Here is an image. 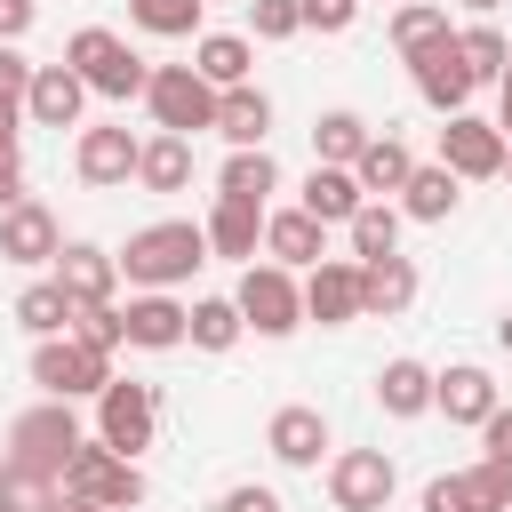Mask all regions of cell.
I'll use <instances>...</instances> for the list:
<instances>
[{
  "instance_id": "c3c4849f",
  "label": "cell",
  "mask_w": 512,
  "mask_h": 512,
  "mask_svg": "<svg viewBox=\"0 0 512 512\" xmlns=\"http://www.w3.org/2000/svg\"><path fill=\"white\" fill-rule=\"evenodd\" d=\"M16 144H24V104L0 96V152H16Z\"/></svg>"
},
{
  "instance_id": "db71d44e",
  "label": "cell",
  "mask_w": 512,
  "mask_h": 512,
  "mask_svg": "<svg viewBox=\"0 0 512 512\" xmlns=\"http://www.w3.org/2000/svg\"><path fill=\"white\" fill-rule=\"evenodd\" d=\"M496 88H504V104H512V64H504V80H496Z\"/></svg>"
},
{
  "instance_id": "60d3db41",
  "label": "cell",
  "mask_w": 512,
  "mask_h": 512,
  "mask_svg": "<svg viewBox=\"0 0 512 512\" xmlns=\"http://www.w3.org/2000/svg\"><path fill=\"white\" fill-rule=\"evenodd\" d=\"M424 512H480V496L464 472H440V480H424Z\"/></svg>"
},
{
  "instance_id": "f546056e",
  "label": "cell",
  "mask_w": 512,
  "mask_h": 512,
  "mask_svg": "<svg viewBox=\"0 0 512 512\" xmlns=\"http://www.w3.org/2000/svg\"><path fill=\"white\" fill-rule=\"evenodd\" d=\"M72 320H80V304L64 296L56 272H48V280H24V296H16V328H24L32 344H40V336H64Z\"/></svg>"
},
{
  "instance_id": "4dcf8cb0",
  "label": "cell",
  "mask_w": 512,
  "mask_h": 512,
  "mask_svg": "<svg viewBox=\"0 0 512 512\" xmlns=\"http://www.w3.org/2000/svg\"><path fill=\"white\" fill-rule=\"evenodd\" d=\"M368 136H376V128H368L352 104H336V112H320V120H312V160H328V168H352V160L368 152Z\"/></svg>"
},
{
  "instance_id": "30bf717a",
  "label": "cell",
  "mask_w": 512,
  "mask_h": 512,
  "mask_svg": "<svg viewBox=\"0 0 512 512\" xmlns=\"http://www.w3.org/2000/svg\"><path fill=\"white\" fill-rule=\"evenodd\" d=\"M408 80H416V96H424L440 120H448V112H472V88H480L472 64H464V48H456V32L432 40L424 56H408Z\"/></svg>"
},
{
  "instance_id": "e0dca14e",
  "label": "cell",
  "mask_w": 512,
  "mask_h": 512,
  "mask_svg": "<svg viewBox=\"0 0 512 512\" xmlns=\"http://www.w3.org/2000/svg\"><path fill=\"white\" fill-rule=\"evenodd\" d=\"M80 112H88V80L72 64H40L24 88V120L32 128H80Z\"/></svg>"
},
{
  "instance_id": "d6986e66",
  "label": "cell",
  "mask_w": 512,
  "mask_h": 512,
  "mask_svg": "<svg viewBox=\"0 0 512 512\" xmlns=\"http://www.w3.org/2000/svg\"><path fill=\"white\" fill-rule=\"evenodd\" d=\"M48 272L64 280L72 304H112V288H120V256L96 248V240H64V256H56Z\"/></svg>"
},
{
  "instance_id": "ba28073f",
  "label": "cell",
  "mask_w": 512,
  "mask_h": 512,
  "mask_svg": "<svg viewBox=\"0 0 512 512\" xmlns=\"http://www.w3.org/2000/svg\"><path fill=\"white\" fill-rule=\"evenodd\" d=\"M392 488H400V472L384 448H336L328 456V504L336 512H384Z\"/></svg>"
},
{
  "instance_id": "d590c367",
  "label": "cell",
  "mask_w": 512,
  "mask_h": 512,
  "mask_svg": "<svg viewBox=\"0 0 512 512\" xmlns=\"http://www.w3.org/2000/svg\"><path fill=\"white\" fill-rule=\"evenodd\" d=\"M456 48H464V64H472V80H504V64H512V40L480 16V24H464L456 32Z\"/></svg>"
},
{
  "instance_id": "f907efd6",
  "label": "cell",
  "mask_w": 512,
  "mask_h": 512,
  "mask_svg": "<svg viewBox=\"0 0 512 512\" xmlns=\"http://www.w3.org/2000/svg\"><path fill=\"white\" fill-rule=\"evenodd\" d=\"M496 344H504V352H512V312H504V320H496Z\"/></svg>"
},
{
  "instance_id": "44dd1931",
  "label": "cell",
  "mask_w": 512,
  "mask_h": 512,
  "mask_svg": "<svg viewBox=\"0 0 512 512\" xmlns=\"http://www.w3.org/2000/svg\"><path fill=\"white\" fill-rule=\"evenodd\" d=\"M200 224H208V256L256 264V248H264V208H256V200H224V192H216V208H208Z\"/></svg>"
},
{
  "instance_id": "b9f144b4",
  "label": "cell",
  "mask_w": 512,
  "mask_h": 512,
  "mask_svg": "<svg viewBox=\"0 0 512 512\" xmlns=\"http://www.w3.org/2000/svg\"><path fill=\"white\" fill-rule=\"evenodd\" d=\"M304 8V32H352L360 24V0H296Z\"/></svg>"
},
{
  "instance_id": "9a60e30c",
  "label": "cell",
  "mask_w": 512,
  "mask_h": 512,
  "mask_svg": "<svg viewBox=\"0 0 512 512\" xmlns=\"http://www.w3.org/2000/svg\"><path fill=\"white\" fill-rule=\"evenodd\" d=\"M264 448H272V464H288V472H320V456H328V416H320L312 400H288V408H272Z\"/></svg>"
},
{
  "instance_id": "11a10c76",
  "label": "cell",
  "mask_w": 512,
  "mask_h": 512,
  "mask_svg": "<svg viewBox=\"0 0 512 512\" xmlns=\"http://www.w3.org/2000/svg\"><path fill=\"white\" fill-rule=\"evenodd\" d=\"M504 184H512V152H504Z\"/></svg>"
},
{
  "instance_id": "4fadbf2b",
  "label": "cell",
  "mask_w": 512,
  "mask_h": 512,
  "mask_svg": "<svg viewBox=\"0 0 512 512\" xmlns=\"http://www.w3.org/2000/svg\"><path fill=\"white\" fill-rule=\"evenodd\" d=\"M304 320H320V328L360 320V256H320L304 272Z\"/></svg>"
},
{
  "instance_id": "8fae6325",
  "label": "cell",
  "mask_w": 512,
  "mask_h": 512,
  "mask_svg": "<svg viewBox=\"0 0 512 512\" xmlns=\"http://www.w3.org/2000/svg\"><path fill=\"white\" fill-rule=\"evenodd\" d=\"M136 160H144V136L112 128V120L72 136V176H80L88 192H112V184H128V176H136Z\"/></svg>"
},
{
  "instance_id": "9c48e42d",
  "label": "cell",
  "mask_w": 512,
  "mask_h": 512,
  "mask_svg": "<svg viewBox=\"0 0 512 512\" xmlns=\"http://www.w3.org/2000/svg\"><path fill=\"white\" fill-rule=\"evenodd\" d=\"M504 128L496 120H480V112H448L440 120V160L464 176V184H488V176H504Z\"/></svg>"
},
{
  "instance_id": "7a4b0ae2",
  "label": "cell",
  "mask_w": 512,
  "mask_h": 512,
  "mask_svg": "<svg viewBox=\"0 0 512 512\" xmlns=\"http://www.w3.org/2000/svg\"><path fill=\"white\" fill-rule=\"evenodd\" d=\"M200 264H208V224H192V216L136 224L128 248H120V280L128 288H184Z\"/></svg>"
},
{
  "instance_id": "ee69618b",
  "label": "cell",
  "mask_w": 512,
  "mask_h": 512,
  "mask_svg": "<svg viewBox=\"0 0 512 512\" xmlns=\"http://www.w3.org/2000/svg\"><path fill=\"white\" fill-rule=\"evenodd\" d=\"M32 72H40V64H32V56L16 48V40H0V96H16V104H24V88H32Z\"/></svg>"
},
{
  "instance_id": "f5cc1de1",
  "label": "cell",
  "mask_w": 512,
  "mask_h": 512,
  "mask_svg": "<svg viewBox=\"0 0 512 512\" xmlns=\"http://www.w3.org/2000/svg\"><path fill=\"white\" fill-rule=\"evenodd\" d=\"M0 512H24V504H16V488H8V480H0Z\"/></svg>"
},
{
  "instance_id": "d6a6232c",
  "label": "cell",
  "mask_w": 512,
  "mask_h": 512,
  "mask_svg": "<svg viewBox=\"0 0 512 512\" xmlns=\"http://www.w3.org/2000/svg\"><path fill=\"white\" fill-rule=\"evenodd\" d=\"M200 16L208 0H128V24L152 40H200Z\"/></svg>"
},
{
  "instance_id": "7dc6e473",
  "label": "cell",
  "mask_w": 512,
  "mask_h": 512,
  "mask_svg": "<svg viewBox=\"0 0 512 512\" xmlns=\"http://www.w3.org/2000/svg\"><path fill=\"white\" fill-rule=\"evenodd\" d=\"M16 200H24V160H16V152H0V216H8Z\"/></svg>"
},
{
  "instance_id": "cb8c5ba5",
  "label": "cell",
  "mask_w": 512,
  "mask_h": 512,
  "mask_svg": "<svg viewBox=\"0 0 512 512\" xmlns=\"http://www.w3.org/2000/svg\"><path fill=\"white\" fill-rule=\"evenodd\" d=\"M216 136H224L232 152L264 144V136H272V96H264L256 80H240V88H216Z\"/></svg>"
},
{
  "instance_id": "ab89813d",
  "label": "cell",
  "mask_w": 512,
  "mask_h": 512,
  "mask_svg": "<svg viewBox=\"0 0 512 512\" xmlns=\"http://www.w3.org/2000/svg\"><path fill=\"white\" fill-rule=\"evenodd\" d=\"M464 480H472L480 512H512V464H504V456H480V464H472Z\"/></svg>"
},
{
  "instance_id": "ffe728a7",
  "label": "cell",
  "mask_w": 512,
  "mask_h": 512,
  "mask_svg": "<svg viewBox=\"0 0 512 512\" xmlns=\"http://www.w3.org/2000/svg\"><path fill=\"white\" fill-rule=\"evenodd\" d=\"M456 208H464V176L448 160H416V176L400 184V216L408 224H448Z\"/></svg>"
},
{
  "instance_id": "74e56055",
  "label": "cell",
  "mask_w": 512,
  "mask_h": 512,
  "mask_svg": "<svg viewBox=\"0 0 512 512\" xmlns=\"http://www.w3.org/2000/svg\"><path fill=\"white\" fill-rule=\"evenodd\" d=\"M296 32H304L296 0H248V40H296Z\"/></svg>"
},
{
  "instance_id": "8992f818",
  "label": "cell",
  "mask_w": 512,
  "mask_h": 512,
  "mask_svg": "<svg viewBox=\"0 0 512 512\" xmlns=\"http://www.w3.org/2000/svg\"><path fill=\"white\" fill-rule=\"evenodd\" d=\"M160 432V384H136V376H112L96 392V440H112L120 456H144Z\"/></svg>"
},
{
  "instance_id": "52a82bcc",
  "label": "cell",
  "mask_w": 512,
  "mask_h": 512,
  "mask_svg": "<svg viewBox=\"0 0 512 512\" xmlns=\"http://www.w3.org/2000/svg\"><path fill=\"white\" fill-rule=\"evenodd\" d=\"M144 112L152 128H176V136H200L216 128V88L192 72V64H152V88H144Z\"/></svg>"
},
{
  "instance_id": "836d02e7",
  "label": "cell",
  "mask_w": 512,
  "mask_h": 512,
  "mask_svg": "<svg viewBox=\"0 0 512 512\" xmlns=\"http://www.w3.org/2000/svg\"><path fill=\"white\" fill-rule=\"evenodd\" d=\"M456 24H448V8L440 0H408V8H392V48H400V64L408 56H424L432 40H448Z\"/></svg>"
},
{
  "instance_id": "4316f807",
  "label": "cell",
  "mask_w": 512,
  "mask_h": 512,
  "mask_svg": "<svg viewBox=\"0 0 512 512\" xmlns=\"http://www.w3.org/2000/svg\"><path fill=\"white\" fill-rule=\"evenodd\" d=\"M136 184L144 192H184L192 184V136H176V128H160V136H144V160H136Z\"/></svg>"
},
{
  "instance_id": "d4e9b609",
  "label": "cell",
  "mask_w": 512,
  "mask_h": 512,
  "mask_svg": "<svg viewBox=\"0 0 512 512\" xmlns=\"http://www.w3.org/2000/svg\"><path fill=\"white\" fill-rule=\"evenodd\" d=\"M192 72L208 88H240V80H256V40L248 32H200L192 40Z\"/></svg>"
},
{
  "instance_id": "bcb514c9",
  "label": "cell",
  "mask_w": 512,
  "mask_h": 512,
  "mask_svg": "<svg viewBox=\"0 0 512 512\" xmlns=\"http://www.w3.org/2000/svg\"><path fill=\"white\" fill-rule=\"evenodd\" d=\"M32 16H40V0H0V40H24Z\"/></svg>"
},
{
  "instance_id": "681fc988",
  "label": "cell",
  "mask_w": 512,
  "mask_h": 512,
  "mask_svg": "<svg viewBox=\"0 0 512 512\" xmlns=\"http://www.w3.org/2000/svg\"><path fill=\"white\" fill-rule=\"evenodd\" d=\"M56 512H112V504H96V496H64V488H56Z\"/></svg>"
},
{
  "instance_id": "484cf974",
  "label": "cell",
  "mask_w": 512,
  "mask_h": 512,
  "mask_svg": "<svg viewBox=\"0 0 512 512\" xmlns=\"http://www.w3.org/2000/svg\"><path fill=\"white\" fill-rule=\"evenodd\" d=\"M352 176H360V192H368V200H400V184L416 176V152H408L392 128H376V136H368V152L352 160Z\"/></svg>"
},
{
  "instance_id": "6da1fadb",
  "label": "cell",
  "mask_w": 512,
  "mask_h": 512,
  "mask_svg": "<svg viewBox=\"0 0 512 512\" xmlns=\"http://www.w3.org/2000/svg\"><path fill=\"white\" fill-rule=\"evenodd\" d=\"M88 432H80V416H72V400H32L16 424H8V440H0V472L8 480H24V488H56L64 480V456L80 448Z\"/></svg>"
},
{
  "instance_id": "8d00e7d4",
  "label": "cell",
  "mask_w": 512,
  "mask_h": 512,
  "mask_svg": "<svg viewBox=\"0 0 512 512\" xmlns=\"http://www.w3.org/2000/svg\"><path fill=\"white\" fill-rule=\"evenodd\" d=\"M72 336H80V344H96V352H120V344H128V320H120V304H80Z\"/></svg>"
},
{
  "instance_id": "ac0fdd59",
  "label": "cell",
  "mask_w": 512,
  "mask_h": 512,
  "mask_svg": "<svg viewBox=\"0 0 512 512\" xmlns=\"http://www.w3.org/2000/svg\"><path fill=\"white\" fill-rule=\"evenodd\" d=\"M264 256L288 264V272H312L328 256V224L312 208H264Z\"/></svg>"
},
{
  "instance_id": "5bb4252c",
  "label": "cell",
  "mask_w": 512,
  "mask_h": 512,
  "mask_svg": "<svg viewBox=\"0 0 512 512\" xmlns=\"http://www.w3.org/2000/svg\"><path fill=\"white\" fill-rule=\"evenodd\" d=\"M120 320H128V344L136 352H176L192 336V304H176V288H136L120 304Z\"/></svg>"
},
{
  "instance_id": "277c9868",
  "label": "cell",
  "mask_w": 512,
  "mask_h": 512,
  "mask_svg": "<svg viewBox=\"0 0 512 512\" xmlns=\"http://www.w3.org/2000/svg\"><path fill=\"white\" fill-rule=\"evenodd\" d=\"M232 304H240V320L256 328V336H296L304 328V272H288V264H248L240 272V288H232Z\"/></svg>"
},
{
  "instance_id": "2e32d148",
  "label": "cell",
  "mask_w": 512,
  "mask_h": 512,
  "mask_svg": "<svg viewBox=\"0 0 512 512\" xmlns=\"http://www.w3.org/2000/svg\"><path fill=\"white\" fill-rule=\"evenodd\" d=\"M496 400H504V392H496V376H488L480 360H456V368L432 376V408H440L448 424H472V432H480V424L496 416Z\"/></svg>"
},
{
  "instance_id": "83f0119b",
  "label": "cell",
  "mask_w": 512,
  "mask_h": 512,
  "mask_svg": "<svg viewBox=\"0 0 512 512\" xmlns=\"http://www.w3.org/2000/svg\"><path fill=\"white\" fill-rule=\"evenodd\" d=\"M216 192H224V200H256V208H272V192H280V160H272L264 144H248V152H224V168H216Z\"/></svg>"
},
{
  "instance_id": "7bdbcfd3",
  "label": "cell",
  "mask_w": 512,
  "mask_h": 512,
  "mask_svg": "<svg viewBox=\"0 0 512 512\" xmlns=\"http://www.w3.org/2000/svg\"><path fill=\"white\" fill-rule=\"evenodd\" d=\"M216 512H288V504H280V488H264V480H232V488L216 496Z\"/></svg>"
},
{
  "instance_id": "f35d334b",
  "label": "cell",
  "mask_w": 512,
  "mask_h": 512,
  "mask_svg": "<svg viewBox=\"0 0 512 512\" xmlns=\"http://www.w3.org/2000/svg\"><path fill=\"white\" fill-rule=\"evenodd\" d=\"M144 496H152V480L136 472V456H120V464L104 472V488H96V504H112V512H136Z\"/></svg>"
},
{
  "instance_id": "f6af8a7d",
  "label": "cell",
  "mask_w": 512,
  "mask_h": 512,
  "mask_svg": "<svg viewBox=\"0 0 512 512\" xmlns=\"http://www.w3.org/2000/svg\"><path fill=\"white\" fill-rule=\"evenodd\" d=\"M480 456H504V464H512V408H504V400H496V416L480 424Z\"/></svg>"
},
{
  "instance_id": "1f68e13d",
  "label": "cell",
  "mask_w": 512,
  "mask_h": 512,
  "mask_svg": "<svg viewBox=\"0 0 512 512\" xmlns=\"http://www.w3.org/2000/svg\"><path fill=\"white\" fill-rule=\"evenodd\" d=\"M400 224H408L400 200H360L352 224H344V240H352V256L368 264V256H392V248H400Z\"/></svg>"
},
{
  "instance_id": "f1b7e54d",
  "label": "cell",
  "mask_w": 512,
  "mask_h": 512,
  "mask_svg": "<svg viewBox=\"0 0 512 512\" xmlns=\"http://www.w3.org/2000/svg\"><path fill=\"white\" fill-rule=\"evenodd\" d=\"M360 200H368L360 176H352V168H328V160H312V176H304V192H296V208H312L320 224H352Z\"/></svg>"
},
{
  "instance_id": "7402d4cb",
  "label": "cell",
  "mask_w": 512,
  "mask_h": 512,
  "mask_svg": "<svg viewBox=\"0 0 512 512\" xmlns=\"http://www.w3.org/2000/svg\"><path fill=\"white\" fill-rule=\"evenodd\" d=\"M416 304V264L392 248V256H368L360 264V320H400Z\"/></svg>"
},
{
  "instance_id": "5b68a950",
  "label": "cell",
  "mask_w": 512,
  "mask_h": 512,
  "mask_svg": "<svg viewBox=\"0 0 512 512\" xmlns=\"http://www.w3.org/2000/svg\"><path fill=\"white\" fill-rule=\"evenodd\" d=\"M32 384H40L48 400H96V392L112 384V352L80 344L72 328H64V336H40V344H32Z\"/></svg>"
},
{
  "instance_id": "e575fe53",
  "label": "cell",
  "mask_w": 512,
  "mask_h": 512,
  "mask_svg": "<svg viewBox=\"0 0 512 512\" xmlns=\"http://www.w3.org/2000/svg\"><path fill=\"white\" fill-rule=\"evenodd\" d=\"M240 336H248V320H240L232 296H200V304H192V336H184L192 352H232Z\"/></svg>"
},
{
  "instance_id": "7c38bea8",
  "label": "cell",
  "mask_w": 512,
  "mask_h": 512,
  "mask_svg": "<svg viewBox=\"0 0 512 512\" xmlns=\"http://www.w3.org/2000/svg\"><path fill=\"white\" fill-rule=\"evenodd\" d=\"M64 256V224H56V208L48 200H16L8 216H0V264H24V272H40V264H56Z\"/></svg>"
},
{
  "instance_id": "603a6c76",
  "label": "cell",
  "mask_w": 512,
  "mask_h": 512,
  "mask_svg": "<svg viewBox=\"0 0 512 512\" xmlns=\"http://www.w3.org/2000/svg\"><path fill=\"white\" fill-rule=\"evenodd\" d=\"M432 376H440V368H424V360H408V352H400V360H384V368H376V408H384L392 424L432 416Z\"/></svg>"
},
{
  "instance_id": "816d5d0a",
  "label": "cell",
  "mask_w": 512,
  "mask_h": 512,
  "mask_svg": "<svg viewBox=\"0 0 512 512\" xmlns=\"http://www.w3.org/2000/svg\"><path fill=\"white\" fill-rule=\"evenodd\" d=\"M464 8H472V16H496V8H504V0H464Z\"/></svg>"
},
{
  "instance_id": "3957f363",
  "label": "cell",
  "mask_w": 512,
  "mask_h": 512,
  "mask_svg": "<svg viewBox=\"0 0 512 512\" xmlns=\"http://www.w3.org/2000/svg\"><path fill=\"white\" fill-rule=\"evenodd\" d=\"M64 64L88 80V96H112V104H128V96L152 88V64H144L120 32H104V24H80V32L64 40Z\"/></svg>"
}]
</instances>
